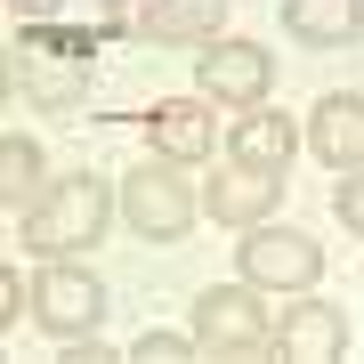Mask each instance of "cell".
Instances as JSON below:
<instances>
[{"label": "cell", "instance_id": "2", "mask_svg": "<svg viewBox=\"0 0 364 364\" xmlns=\"http://www.w3.org/2000/svg\"><path fill=\"white\" fill-rule=\"evenodd\" d=\"M195 340H203V356H219V364H284V340L267 332L259 284H210L195 299Z\"/></svg>", "mask_w": 364, "mask_h": 364}, {"label": "cell", "instance_id": "3", "mask_svg": "<svg viewBox=\"0 0 364 364\" xmlns=\"http://www.w3.org/2000/svg\"><path fill=\"white\" fill-rule=\"evenodd\" d=\"M122 219H130L146 243H178L186 227L203 219V195L186 186V162L170 154H146L130 178H122Z\"/></svg>", "mask_w": 364, "mask_h": 364}, {"label": "cell", "instance_id": "16", "mask_svg": "<svg viewBox=\"0 0 364 364\" xmlns=\"http://www.w3.org/2000/svg\"><path fill=\"white\" fill-rule=\"evenodd\" d=\"M105 49V25H41L25 33V57H73V65H90V57Z\"/></svg>", "mask_w": 364, "mask_h": 364}, {"label": "cell", "instance_id": "6", "mask_svg": "<svg viewBox=\"0 0 364 364\" xmlns=\"http://www.w3.org/2000/svg\"><path fill=\"white\" fill-rule=\"evenodd\" d=\"M275 203H284V170H259V162H219V178L203 186V210L219 227H267Z\"/></svg>", "mask_w": 364, "mask_h": 364}, {"label": "cell", "instance_id": "1", "mask_svg": "<svg viewBox=\"0 0 364 364\" xmlns=\"http://www.w3.org/2000/svg\"><path fill=\"white\" fill-rule=\"evenodd\" d=\"M105 210H122V195H105V178L73 170V178H57L49 195L25 210V243L41 251V259H81V251L105 235Z\"/></svg>", "mask_w": 364, "mask_h": 364}, {"label": "cell", "instance_id": "5", "mask_svg": "<svg viewBox=\"0 0 364 364\" xmlns=\"http://www.w3.org/2000/svg\"><path fill=\"white\" fill-rule=\"evenodd\" d=\"M324 275V251L299 227H243V284L259 291H308Z\"/></svg>", "mask_w": 364, "mask_h": 364}, {"label": "cell", "instance_id": "20", "mask_svg": "<svg viewBox=\"0 0 364 364\" xmlns=\"http://www.w3.org/2000/svg\"><path fill=\"white\" fill-rule=\"evenodd\" d=\"M340 219H348V227H356V243H364V203H356V210H340Z\"/></svg>", "mask_w": 364, "mask_h": 364}, {"label": "cell", "instance_id": "14", "mask_svg": "<svg viewBox=\"0 0 364 364\" xmlns=\"http://www.w3.org/2000/svg\"><path fill=\"white\" fill-rule=\"evenodd\" d=\"M16 90H25L41 114H65V105L90 97V65H73V57H41V65L16 73Z\"/></svg>", "mask_w": 364, "mask_h": 364}, {"label": "cell", "instance_id": "12", "mask_svg": "<svg viewBox=\"0 0 364 364\" xmlns=\"http://www.w3.org/2000/svg\"><path fill=\"white\" fill-rule=\"evenodd\" d=\"M284 25L308 49H348L364 33V0H284Z\"/></svg>", "mask_w": 364, "mask_h": 364}, {"label": "cell", "instance_id": "13", "mask_svg": "<svg viewBox=\"0 0 364 364\" xmlns=\"http://www.w3.org/2000/svg\"><path fill=\"white\" fill-rule=\"evenodd\" d=\"M291 154H299V122L291 114H267V105H243V122H235V162L284 170Z\"/></svg>", "mask_w": 364, "mask_h": 364}, {"label": "cell", "instance_id": "15", "mask_svg": "<svg viewBox=\"0 0 364 364\" xmlns=\"http://www.w3.org/2000/svg\"><path fill=\"white\" fill-rule=\"evenodd\" d=\"M0 203H9L16 219L41 203V146H33L25 130H9V138H0Z\"/></svg>", "mask_w": 364, "mask_h": 364}, {"label": "cell", "instance_id": "4", "mask_svg": "<svg viewBox=\"0 0 364 364\" xmlns=\"http://www.w3.org/2000/svg\"><path fill=\"white\" fill-rule=\"evenodd\" d=\"M33 324L57 332V340L97 332V324H105V284H97L81 259H49V267H41V284H33Z\"/></svg>", "mask_w": 364, "mask_h": 364}, {"label": "cell", "instance_id": "19", "mask_svg": "<svg viewBox=\"0 0 364 364\" xmlns=\"http://www.w3.org/2000/svg\"><path fill=\"white\" fill-rule=\"evenodd\" d=\"M122 16H130V0H105V25H122Z\"/></svg>", "mask_w": 364, "mask_h": 364}, {"label": "cell", "instance_id": "11", "mask_svg": "<svg viewBox=\"0 0 364 364\" xmlns=\"http://www.w3.org/2000/svg\"><path fill=\"white\" fill-rule=\"evenodd\" d=\"M146 138H154V154H170V162H203L219 130H210L203 97H162L154 114H146Z\"/></svg>", "mask_w": 364, "mask_h": 364}, {"label": "cell", "instance_id": "9", "mask_svg": "<svg viewBox=\"0 0 364 364\" xmlns=\"http://www.w3.org/2000/svg\"><path fill=\"white\" fill-rule=\"evenodd\" d=\"M308 154L332 162V170H364V97H356V90L316 97V114H308Z\"/></svg>", "mask_w": 364, "mask_h": 364}, {"label": "cell", "instance_id": "8", "mask_svg": "<svg viewBox=\"0 0 364 364\" xmlns=\"http://www.w3.org/2000/svg\"><path fill=\"white\" fill-rule=\"evenodd\" d=\"M275 340H284V364H340L348 356L340 308H324V299H308V291H291V316L275 324Z\"/></svg>", "mask_w": 364, "mask_h": 364}, {"label": "cell", "instance_id": "17", "mask_svg": "<svg viewBox=\"0 0 364 364\" xmlns=\"http://www.w3.org/2000/svg\"><path fill=\"white\" fill-rule=\"evenodd\" d=\"M130 356H138V364H186V356H203V340H195V332H146Z\"/></svg>", "mask_w": 364, "mask_h": 364}, {"label": "cell", "instance_id": "18", "mask_svg": "<svg viewBox=\"0 0 364 364\" xmlns=\"http://www.w3.org/2000/svg\"><path fill=\"white\" fill-rule=\"evenodd\" d=\"M0 316H9V324H33V284H25V275H0Z\"/></svg>", "mask_w": 364, "mask_h": 364}, {"label": "cell", "instance_id": "10", "mask_svg": "<svg viewBox=\"0 0 364 364\" xmlns=\"http://www.w3.org/2000/svg\"><path fill=\"white\" fill-rule=\"evenodd\" d=\"M219 0H130V16H122V33L138 41H219Z\"/></svg>", "mask_w": 364, "mask_h": 364}, {"label": "cell", "instance_id": "21", "mask_svg": "<svg viewBox=\"0 0 364 364\" xmlns=\"http://www.w3.org/2000/svg\"><path fill=\"white\" fill-rule=\"evenodd\" d=\"M9 9H25V16H33V9H41V0H9Z\"/></svg>", "mask_w": 364, "mask_h": 364}, {"label": "cell", "instance_id": "7", "mask_svg": "<svg viewBox=\"0 0 364 364\" xmlns=\"http://www.w3.org/2000/svg\"><path fill=\"white\" fill-rule=\"evenodd\" d=\"M203 97L210 105H259L267 97V49H259V41H203Z\"/></svg>", "mask_w": 364, "mask_h": 364}]
</instances>
